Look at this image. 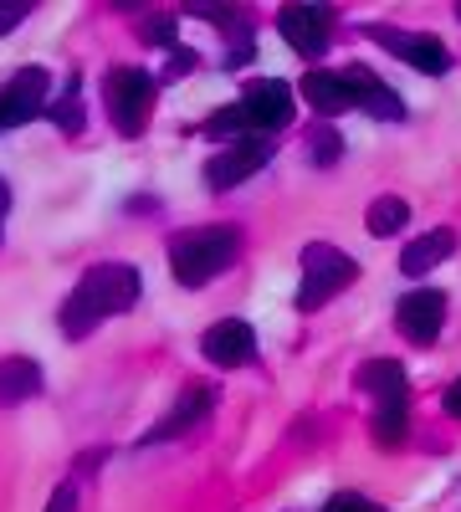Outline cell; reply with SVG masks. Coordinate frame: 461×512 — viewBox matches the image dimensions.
<instances>
[{"mask_svg":"<svg viewBox=\"0 0 461 512\" xmlns=\"http://www.w3.org/2000/svg\"><path fill=\"white\" fill-rule=\"evenodd\" d=\"M441 410H446L451 420H461V379H451V384H446V395H441Z\"/></svg>","mask_w":461,"mask_h":512,"instance_id":"obj_26","label":"cell"},{"mask_svg":"<svg viewBox=\"0 0 461 512\" xmlns=\"http://www.w3.org/2000/svg\"><path fill=\"white\" fill-rule=\"evenodd\" d=\"M395 328L410 338L415 349H431L441 338V328H446V292H436V287L405 292L395 303Z\"/></svg>","mask_w":461,"mask_h":512,"instance_id":"obj_5","label":"cell"},{"mask_svg":"<svg viewBox=\"0 0 461 512\" xmlns=\"http://www.w3.org/2000/svg\"><path fill=\"white\" fill-rule=\"evenodd\" d=\"M211 405H216V384H185V395L170 405V415L149 425L139 446H159V441H175V436L195 431V425L211 415Z\"/></svg>","mask_w":461,"mask_h":512,"instance_id":"obj_11","label":"cell"},{"mask_svg":"<svg viewBox=\"0 0 461 512\" xmlns=\"http://www.w3.org/2000/svg\"><path fill=\"white\" fill-rule=\"evenodd\" d=\"M47 88H52V72L47 67H21L6 88H0V134L31 123L36 113H47Z\"/></svg>","mask_w":461,"mask_h":512,"instance_id":"obj_6","label":"cell"},{"mask_svg":"<svg viewBox=\"0 0 461 512\" xmlns=\"http://www.w3.org/2000/svg\"><path fill=\"white\" fill-rule=\"evenodd\" d=\"M359 267H354V256L339 251V246H328V241H313L303 246V287H298V308L303 313H318L323 303H333L344 287H354Z\"/></svg>","mask_w":461,"mask_h":512,"instance_id":"obj_3","label":"cell"},{"mask_svg":"<svg viewBox=\"0 0 461 512\" xmlns=\"http://www.w3.org/2000/svg\"><path fill=\"white\" fill-rule=\"evenodd\" d=\"M144 41H149V47H164V52H180V47H175V21H170V16H164V21H149V26H144Z\"/></svg>","mask_w":461,"mask_h":512,"instance_id":"obj_23","label":"cell"},{"mask_svg":"<svg viewBox=\"0 0 461 512\" xmlns=\"http://www.w3.org/2000/svg\"><path fill=\"white\" fill-rule=\"evenodd\" d=\"M236 256H241V226H226V221L180 231L170 241V267H175L180 287H205L226 267H236Z\"/></svg>","mask_w":461,"mask_h":512,"instance_id":"obj_2","label":"cell"},{"mask_svg":"<svg viewBox=\"0 0 461 512\" xmlns=\"http://www.w3.org/2000/svg\"><path fill=\"white\" fill-rule=\"evenodd\" d=\"M41 364L26 359V354H11V359H0V410H11V405H26L41 395Z\"/></svg>","mask_w":461,"mask_h":512,"instance_id":"obj_14","label":"cell"},{"mask_svg":"<svg viewBox=\"0 0 461 512\" xmlns=\"http://www.w3.org/2000/svg\"><path fill=\"white\" fill-rule=\"evenodd\" d=\"M303 98L313 103V113H344V108H354V93H349L344 72H308L303 77Z\"/></svg>","mask_w":461,"mask_h":512,"instance_id":"obj_17","label":"cell"},{"mask_svg":"<svg viewBox=\"0 0 461 512\" xmlns=\"http://www.w3.org/2000/svg\"><path fill=\"white\" fill-rule=\"evenodd\" d=\"M200 354L216 369H241V364L257 359V333H251V323H241V318H221V323L205 328Z\"/></svg>","mask_w":461,"mask_h":512,"instance_id":"obj_12","label":"cell"},{"mask_svg":"<svg viewBox=\"0 0 461 512\" xmlns=\"http://www.w3.org/2000/svg\"><path fill=\"white\" fill-rule=\"evenodd\" d=\"M103 103H108V118L123 139H139L149 128V108H154V72L144 67H113L103 77Z\"/></svg>","mask_w":461,"mask_h":512,"instance_id":"obj_4","label":"cell"},{"mask_svg":"<svg viewBox=\"0 0 461 512\" xmlns=\"http://www.w3.org/2000/svg\"><path fill=\"white\" fill-rule=\"evenodd\" d=\"M339 72H344L349 93H354V108H364V113H374V118H385V123H400V118H405V103H400V93H395V88H385V82L374 77L369 67L349 62V67H339Z\"/></svg>","mask_w":461,"mask_h":512,"instance_id":"obj_13","label":"cell"},{"mask_svg":"<svg viewBox=\"0 0 461 512\" xmlns=\"http://www.w3.org/2000/svg\"><path fill=\"white\" fill-rule=\"evenodd\" d=\"M359 390L374 395V405H385V400H410V374L400 359H369L359 369Z\"/></svg>","mask_w":461,"mask_h":512,"instance_id":"obj_16","label":"cell"},{"mask_svg":"<svg viewBox=\"0 0 461 512\" xmlns=\"http://www.w3.org/2000/svg\"><path fill=\"white\" fill-rule=\"evenodd\" d=\"M52 113V123L62 128V134H82V123H88V113H82V93H77V82H72V88L47 108Z\"/></svg>","mask_w":461,"mask_h":512,"instance_id":"obj_21","label":"cell"},{"mask_svg":"<svg viewBox=\"0 0 461 512\" xmlns=\"http://www.w3.org/2000/svg\"><path fill=\"white\" fill-rule=\"evenodd\" d=\"M241 108L251 118V134L267 139V134H277V128L292 123V88H287V82H277V77H257L241 93Z\"/></svg>","mask_w":461,"mask_h":512,"instance_id":"obj_10","label":"cell"},{"mask_svg":"<svg viewBox=\"0 0 461 512\" xmlns=\"http://www.w3.org/2000/svg\"><path fill=\"white\" fill-rule=\"evenodd\" d=\"M277 31L282 41L298 57H323L328 52V36H333V11L328 6H282L277 11Z\"/></svg>","mask_w":461,"mask_h":512,"instance_id":"obj_9","label":"cell"},{"mask_svg":"<svg viewBox=\"0 0 461 512\" xmlns=\"http://www.w3.org/2000/svg\"><path fill=\"white\" fill-rule=\"evenodd\" d=\"M267 159H272V139H231L221 154H211V164H205V185L236 190L241 180L257 175V169H267Z\"/></svg>","mask_w":461,"mask_h":512,"instance_id":"obj_7","label":"cell"},{"mask_svg":"<svg viewBox=\"0 0 461 512\" xmlns=\"http://www.w3.org/2000/svg\"><path fill=\"white\" fill-rule=\"evenodd\" d=\"M405 221H410L405 195H380V200L369 205V236H400Z\"/></svg>","mask_w":461,"mask_h":512,"instance_id":"obj_19","label":"cell"},{"mask_svg":"<svg viewBox=\"0 0 461 512\" xmlns=\"http://www.w3.org/2000/svg\"><path fill=\"white\" fill-rule=\"evenodd\" d=\"M195 62H200V57H195V52H185V47H180V52H175V57H170V77H180V72H190V67H195Z\"/></svg>","mask_w":461,"mask_h":512,"instance_id":"obj_27","label":"cell"},{"mask_svg":"<svg viewBox=\"0 0 461 512\" xmlns=\"http://www.w3.org/2000/svg\"><path fill=\"white\" fill-rule=\"evenodd\" d=\"M139 303V267L134 262H98L77 277L72 297L62 303V338H88L103 318H118Z\"/></svg>","mask_w":461,"mask_h":512,"instance_id":"obj_1","label":"cell"},{"mask_svg":"<svg viewBox=\"0 0 461 512\" xmlns=\"http://www.w3.org/2000/svg\"><path fill=\"white\" fill-rule=\"evenodd\" d=\"M26 16H31V0H0V36L16 31Z\"/></svg>","mask_w":461,"mask_h":512,"instance_id":"obj_24","label":"cell"},{"mask_svg":"<svg viewBox=\"0 0 461 512\" xmlns=\"http://www.w3.org/2000/svg\"><path fill=\"white\" fill-rule=\"evenodd\" d=\"M369 41L374 47H385L390 57H400V62H410L415 72H426V77H441L446 67H451V52H446V41H436V36H405L400 26H369Z\"/></svg>","mask_w":461,"mask_h":512,"instance_id":"obj_8","label":"cell"},{"mask_svg":"<svg viewBox=\"0 0 461 512\" xmlns=\"http://www.w3.org/2000/svg\"><path fill=\"white\" fill-rule=\"evenodd\" d=\"M6 216H11V185L0 180V231H6Z\"/></svg>","mask_w":461,"mask_h":512,"instance_id":"obj_28","label":"cell"},{"mask_svg":"<svg viewBox=\"0 0 461 512\" xmlns=\"http://www.w3.org/2000/svg\"><path fill=\"white\" fill-rule=\"evenodd\" d=\"M451 251H456V231H451V226H436V231L415 236V241L400 251V272H405V277H426L431 267L446 262Z\"/></svg>","mask_w":461,"mask_h":512,"instance_id":"obj_15","label":"cell"},{"mask_svg":"<svg viewBox=\"0 0 461 512\" xmlns=\"http://www.w3.org/2000/svg\"><path fill=\"white\" fill-rule=\"evenodd\" d=\"M323 512H385V507L369 502V497H359V492H339V497L323 502Z\"/></svg>","mask_w":461,"mask_h":512,"instance_id":"obj_22","label":"cell"},{"mask_svg":"<svg viewBox=\"0 0 461 512\" xmlns=\"http://www.w3.org/2000/svg\"><path fill=\"white\" fill-rule=\"evenodd\" d=\"M405 436H410V400L374 405V446H380V451H400Z\"/></svg>","mask_w":461,"mask_h":512,"instance_id":"obj_18","label":"cell"},{"mask_svg":"<svg viewBox=\"0 0 461 512\" xmlns=\"http://www.w3.org/2000/svg\"><path fill=\"white\" fill-rule=\"evenodd\" d=\"M339 154H344V139H339V128H333V123H313L308 128V159L323 169V164H339Z\"/></svg>","mask_w":461,"mask_h":512,"instance_id":"obj_20","label":"cell"},{"mask_svg":"<svg viewBox=\"0 0 461 512\" xmlns=\"http://www.w3.org/2000/svg\"><path fill=\"white\" fill-rule=\"evenodd\" d=\"M47 512H77V477H72V482H62V487L52 492Z\"/></svg>","mask_w":461,"mask_h":512,"instance_id":"obj_25","label":"cell"}]
</instances>
